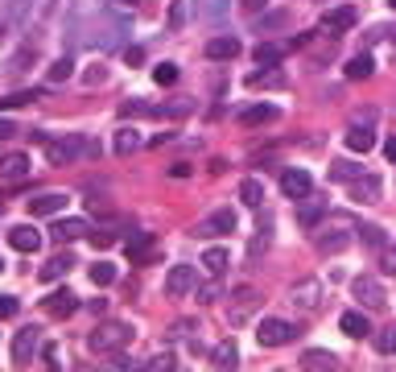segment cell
I'll use <instances>...</instances> for the list:
<instances>
[{
    "mask_svg": "<svg viewBox=\"0 0 396 372\" xmlns=\"http://www.w3.org/2000/svg\"><path fill=\"white\" fill-rule=\"evenodd\" d=\"M132 323H120V318H108V323H99L91 335H87V347H91L95 356H116L124 352L128 343H132Z\"/></svg>",
    "mask_w": 396,
    "mask_h": 372,
    "instance_id": "6da1fadb",
    "label": "cell"
},
{
    "mask_svg": "<svg viewBox=\"0 0 396 372\" xmlns=\"http://www.w3.org/2000/svg\"><path fill=\"white\" fill-rule=\"evenodd\" d=\"M41 145H46V154H50V161H54V166L99 154V145H95L91 137H62V141H41Z\"/></svg>",
    "mask_w": 396,
    "mask_h": 372,
    "instance_id": "7a4b0ae2",
    "label": "cell"
},
{
    "mask_svg": "<svg viewBox=\"0 0 396 372\" xmlns=\"http://www.w3.org/2000/svg\"><path fill=\"white\" fill-rule=\"evenodd\" d=\"M302 335V323H289V318H264L256 327V343L260 347H285Z\"/></svg>",
    "mask_w": 396,
    "mask_h": 372,
    "instance_id": "3957f363",
    "label": "cell"
},
{
    "mask_svg": "<svg viewBox=\"0 0 396 372\" xmlns=\"http://www.w3.org/2000/svg\"><path fill=\"white\" fill-rule=\"evenodd\" d=\"M355 25H359L355 4H338V8H326V13H322V33H326V37H343V33H351Z\"/></svg>",
    "mask_w": 396,
    "mask_h": 372,
    "instance_id": "277c9868",
    "label": "cell"
},
{
    "mask_svg": "<svg viewBox=\"0 0 396 372\" xmlns=\"http://www.w3.org/2000/svg\"><path fill=\"white\" fill-rule=\"evenodd\" d=\"M194 285H198V273H194L190 265H174V269L165 273V294H170V298H186Z\"/></svg>",
    "mask_w": 396,
    "mask_h": 372,
    "instance_id": "5b68a950",
    "label": "cell"
},
{
    "mask_svg": "<svg viewBox=\"0 0 396 372\" xmlns=\"http://www.w3.org/2000/svg\"><path fill=\"white\" fill-rule=\"evenodd\" d=\"M289 298H293L302 310H318V306H322V285H318L314 278H302V281H293Z\"/></svg>",
    "mask_w": 396,
    "mask_h": 372,
    "instance_id": "8992f818",
    "label": "cell"
},
{
    "mask_svg": "<svg viewBox=\"0 0 396 372\" xmlns=\"http://www.w3.org/2000/svg\"><path fill=\"white\" fill-rule=\"evenodd\" d=\"M240 50H244V46H240V37L223 33V37H211V42H207V50H203V54H207L211 62H231V58H240Z\"/></svg>",
    "mask_w": 396,
    "mask_h": 372,
    "instance_id": "52a82bcc",
    "label": "cell"
},
{
    "mask_svg": "<svg viewBox=\"0 0 396 372\" xmlns=\"http://www.w3.org/2000/svg\"><path fill=\"white\" fill-rule=\"evenodd\" d=\"M66 207V190H46V194H33L30 199V216L41 219V216H58Z\"/></svg>",
    "mask_w": 396,
    "mask_h": 372,
    "instance_id": "ba28073f",
    "label": "cell"
},
{
    "mask_svg": "<svg viewBox=\"0 0 396 372\" xmlns=\"http://www.w3.org/2000/svg\"><path fill=\"white\" fill-rule=\"evenodd\" d=\"M227 232H236V211L231 207H219L215 216L198 223V236H227Z\"/></svg>",
    "mask_w": 396,
    "mask_h": 372,
    "instance_id": "9c48e42d",
    "label": "cell"
},
{
    "mask_svg": "<svg viewBox=\"0 0 396 372\" xmlns=\"http://www.w3.org/2000/svg\"><path fill=\"white\" fill-rule=\"evenodd\" d=\"M281 190L298 203V199H305V194L314 190V182H309V174H305V170H281Z\"/></svg>",
    "mask_w": 396,
    "mask_h": 372,
    "instance_id": "30bf717a",
    "label": "cell"
},
{
    "mask_svg": "<svg viewBox=\"0 0 396 372\" xmlns=\"http://www.w3.org/2000/svg\"><path fill=\"white\" fill-rule=\"evenodd\" d=\"M351 290H355V298H359V302H364L367 310H380L384 302H388L376 278H355V285H351Z\"/></svg>",
    "mask_w": 396,
    "mask_h": 372,
    "instance_id": "8fae6325",
    "label": "cell"
},
{
    "mask_svg": "<svg viewBox=\"0 0 396 372\" xmlns=\"http://www.w3.org/2000/svg\"><path fill=\"white\" fill-rule=\"evenodd\" d=\"M37 343H41V331H37V327H25V331H21V335L13 340V360H17L21 368H25V364L33 360V352H37Z\"/></svg>",
    "mask_w": 396,
    "mask_h": 372,
    "instance_id": "7c38bea8",
    "label": "cell"
},
{
    "mask_svg": "<svg viewBox=\"0 0 396 372\" xmlns=\"http://www.w3.org/2000/svg\"><path fill=\"white\" fill-rule=\"evenodd\" d=\"M314 244H318V252H343V248L351 244V232L343 223H331V232H318Z\"/></svg>",
    "mask_w": 396,
    "mask_h": 372,
    "instance_id": "4fadbf2b",
    "label": "cell"
},
{
    "mask_svg": "<svg viewBox=\"0 0 396 372\" xmlns=\"http://www.w3.org/2000/svg\"><path fill=\"white\" fill-rule=\"evenodd\" d=\"M41 310H46V314H54V318H66V314H75V310H79V298H75L70 290H54V294L41 302Z\"/></svg>",
    "mask_w": 396,
    "mask_h": 372,
    "instance_id": "5bb4252c",
    "label": "cell"
},
{
    "mask_svg": "<svg viewBox=\"0 0 396 372\" xmlns=\"http://www.w3.org/2000/svg\"><path fill=\"white\" fill-rule=\"evenodd\" d=\"M322 211H326V199L322 194H305V199H298V223H305V228H314L318 219H322Z\"/></svg>",
    "mask_w": 396,
    "mask_h": 372,
    "instance_id": "9a60e30c",
    "label": "cell"
},
{
    "mask_svg": "<svg viewBox=\"0 0 396 372\" xmlns=\"http://www.w3.org/2000/svg\"><path fill=\"white\" fill-rule=\"evenodd\" d=\"M25 174H30V157H25V154H0V178L21 182Z\"/></svg>",
    "mask_w": 396,
    "mask_h": 372,
    "instance_id": "2e32d148",
    "label": "cell"
},
{
    "mask_svg": "<svg viewBox=\"0 0 396 372\" xmlns=\"http://www.w3.org/2000/svg\"><path fill=\"white\" fill-rule=\"evenodd\" d=\"M8 244L17 248V252H37L41 248V232L37 228H13L8 232Z\"/></svg>",
    "mask_w": 396,
    "mask_h": 372,
    "instance_id": "e0dca14e",
    "label": "cell"
},
{
    "mask_svg": "<svg viewBox=\"0 0 396 372\" xmlns=\"http://www.w3.org/2000/svg\"><path fill=\"white\" fill-rule=\"evenodd\" d=\"M343 331H347L351 340H367V335H371V323H367L364 310H347V314H343Z\"/></svg>",
    "mask_w": 396,
    "mask_h": 372,
    "instance_id": "ac0fdd59",
    "label": "cell"
},
{
    "mask_svg": "<svg viewBox=\"0 0 396 372\" xmlns=\"http://www.w3.org/2000/svg\"><path fill=\"white\" fill-rule=\"evenodd\" d=\"M351 199H355V203H376V199H380V178L359 174V178H355V186H351Z\"/></svg>",
    "mask_w": 396,
    "mask_h": 372,
    "instance_id": "d6986e66",
    "label": "cell"
},
{
    "mask_svg": "<svg viewBox=\"0 0 396 372\" xmlns=\"http://www.w3.org/2000/svg\"><path fill=\"white\" fill-rule=\"evenodd\" d=\"M276 116H281V112H276L273 104H252V108L240 112V120H244V124H273Z\"/></svg>",
    "mask_w": 396,
    "mask_h": 372,
    "instance_id": "ffe728a7",
    "label": "cell"
},
{
    "mask_svg": "<svg viewBox=\"0 0 396 372\" xmlns=\"http://www.w3.org/2000/svg\"><path fill=\"white\" fill-rule=\"evenodd\" d=\"M371 145H376V132H371V128H351V132H347V149H351V154H367V149H371Z\"/></svg>",
    "mask_w": 396,
    "mask_h": 372,
    "instance_id": "44dd1931",
    "label": "cell"
},
{
    "mask_svg": "<svg viewBox=\"0 0 396 372\" xmlns=\"http://www.w3.org/2000/svg\"><path fill=\"white\" fill-rule=\"evenodd\" d=\"M203 265H207V273L223 278V273H227V265H231V256H227L223 248H207V252H203Z\"/></svg>",
    "mask_w": 396,
    "mask_h": 372,
    "instance_id": "7402d4cb",
    "label": "cell"
},
{
    "mask_svg": "<svg viewBox=\"0 0 396 372\" xmlns=\"http://www.w3.org/2000/svg\"><path fill=\"white\" fill-rule=\"evenodd\" d=\"M211 364H215V368H236V364H240L236 343H219V347H215V356H211Z\"/></svg>",
    "mask_w": 396,
    "mask_h": 372,
    "instance_id": "603a6c76",
    "label": "cell"
},
{
    "mask_svg": "<svg viewBox=\"0 0 396 372\" xmlns=\"http://www.w3.org/2000/svg\"><path fill=\"white\" fill-rule=\"evenodd\" d=\"M87 232V219H58L54 223V236L58 240H75V236H83Z\"/></svg>",
    "mask_w": 396,
    "mask_h": 372,
    "instance_id": "cb8c5ba5",
    "label": "cell"
},
{
    "mask_svg": "<svg viewBox=\"0 0 396 372\" xmlns=\"http://www.w3.org/2000/svg\"><path fill=\"white\" fill-rule=\"evenodd\" d=\"M343 70H347V79H367V75L376 70V62L367 58V54H355V58H347Z\"/></svg>",
    "mask_w": 396,
    "mask_h": 372,
    "instance_id": "d4e9b609",
    "label": "cell"
},
{
    "mask_svg": "<svg viewBox=\"0 0 396 372\" xmlns=\"http://www.w3.org/2000/svg\"><path fill=\"white\" fill-rule=\"evenodd\" d=\"M132 149H141V132H136V128H120V132H116V154L128 157Z\"/></svg>",
    "mask_w": 396,
    "mask_h": 372,
    "instance_id": "484cf974",
    "label": "cell"
},
{
    "mask_svg": "<svg viewBox=\"0 0 396 372\" xmlns=\"http://www.w3.org/2000/svg\"><path fill=\"white\" fill-rule=\"evenodd\" d=\"M338 360L331 352H322V347H314V352H305L302 356V368H335Z\"/></svg>",
    "mask_w": 396,
    "mask_h": 372,
    "instance_id": "4316f807",
    "label": "cell"
},
{
    "mask_svg": "<svg viewBox=\"0 0 396 372\" xmlns=\"http://www.w3.org/2000/svg\"><path fill=\"white\" fill-rule=\"evenodd\" d=\"M359 174H364L359 161H335V166H331V178H335V182H351V178H359Z\"/></svg>",
    "mask_w": 396,
    "mask_h": 372,
    "instance_id": "83f0119b",
    "label": "cell"
},
{
    "mask_svg": "<svg viewBox=\"0 0 396 372\" xmlns=\"http://www.w3.org/2000/svg\"><path fill=\"white\" fill-rule=\"evenodd\" d=\"M70 265H75V256H54V261L41 269V281H54V278H62V273H70Z\"/></svg>",
    "mask_w": 396,
    "mask_h": 372,
    "instance_id": "f1b7e54d",
    "label": "cell"
},
{
    "mask_svg": "<svg viewBox=\"0 0 396 372\" xmlns=\"http://www.w3.org/2000/svg\"><path fill=\"white\" fill-rule=\"evenodd\" d=\"M240 199H244L248 207H260V203H264V190H260V182H256V178H248V182L240 186Z\"/></svg>",
    "mask_w": 396,
    "mask_h": 372,
    "instance_id": "f546056e",
    "label": "cell"
},
{
    "mask_svg": "<svg viewBox=\"0 0 396 372\" xmlns=\"http://www.w3.org/2000/svg\"><path fill=\"white\" fill-rule=\"evenodd\" d=\"M91 281L95 285H112V281H116V269H112L108 261H99V265H91Z\"/></svg>",
    "mask_w": 396,
    "mask_h": 372,
    "instance_id": "4dcf8cb0",
    "label": "cell"
},
{
    "mask_svg": "<svg viewBox=\"0 0 396 372\" xmlns=\"http://www.w3.org/2000/svg\"><path fill=\"white\" fill-rule=\"evenodd\" d=\"M153 79H157L161 87H170V83H178V66H174V62H161V66L153 70Z\"/></svg>",
    "mask_w": 396,
    "mask_h": 372,
    "instance_id": "1f68e13d",
    "label": "cell"
},
{
    "mask_svg": "<svg viewBox=\"0 0 396 372\" xmlns=\"http://www.w3.org/2000/svg\"><path fill=\"white\" fill-rule=\"evenodd\" d=\"M359 240L371 244V248H384V232H380L376 223H364V228H359Z\"/></svg>",
    "mask_w": 396,
    "mask_h": 372,
    "instance_id": "d6a6232c",
    "label": "cell"
},
{
    "mask_svg": "<svg viewBox=\"0 0 396 372\" xmlns=\"http://www.w3.org/2000/svg\"><path fill=\"white\" fill-rule=\"evenodd\" d=\"M37 92H13V95H4L0 99V112H8V108H21V104H30Z\"/></svg>",
    "mask_w": 396,
    "mask_h": 372,
    "instance_id": "836d02e7",
    "label": "cell"
},
{
    "mask_svg": "<svg viewBox=\"0 0 396 372\" xmlns=\"http://www.w3.org/2000/svg\"><path fill=\"white\" fill-rule=\"evenodd\" d=\"M256 58H260V66H276V62H281V50H276V46H260Z\"/></svg>",
    "mask_w": 396,
    "mask_h": 372,
    "instance_id": "e575fe53",
    "label": "cell"
},
{
    "mask_svg": "<svg viewBox=\"0 0 396 372\" xmlns=\"http://www.w3.org/2000/svg\"><path fill=\"white\" fill-rule=\"evenodd\" d=\"M380 352H384V356H392L396 352V327H388V331L380 335Z\"/></svg>",
    "mask_w": 396,
    "mask_h": 372,
    "instance_id": "d590c367",
    "label": "cell"
},
{
    "mask_svg": "<svg viewBox=\"0 0 396 372\" xmlns=\"http://www.w3.org/2000/svg\"><path fill=\"white\" fill-rule=\"evenodd\" d=\"M70 70H75V66H70V58H66V62H54V70H50V79H54V83H58V79H66V75H70Z\"/></svg>",
    "mask_w": 396,
    "mask_h": 372,
    "instance_id": "8d00e7d4",
    "label": "cell"
},
{
    "mask_svg": "<svg viewBox=\"0 0 396 372\" xmlns=\"http://www.w3.org/2000/svg\"><path fill=\"white\" fill-rule=\"evenodd\" d=\"M17 314V298H0V318H13Z\"/></svg>",
    "mask_w": 396,
    "mask_h": 372,
    "instance_id": "74e56055",
    "label": "cell"
},
{
    "mask_svg": "<svg viewBox=\"0 0 396 372\" xmlns=\"http://www.w3.org/2000/svg\"><path fill=\"white\" fill-rule=\"evenodd\" d=\"M380 265H384V273H396V248L384 252V261H380Z\"/></svg>",
    "mask_w": 396,
    "mask_h": 372,
    "instance_id": "f35d334b",
    "label": "cell"
},
{
    "mask_svg": "<svg viewBox=\"0 0 396 372\" xmlns=\"http://www.w3.org/2000/svg\"><path fill=\"white\" fill-rule=\"evenodd\" d=\"M124 62H128V66H141V62H145V54H141V50H128V54H124Z\"/></svg>",
    "mask_w": 396,
    "mask_h": 372,
    "instance_id": "ab89813d",
    "label": "cell"
},
{
    "mask_svg": "<svg viewBox=\"0 0 396 372\" xmlns=\"http://www.w3.org/2000/svg\"><path fill=\"white\" fill-rule=\"evenodd\" d=\"M384 154H388V161L396 166V137H388V141H384Z\"/></svg>",
    "mask_w": 396,
    "mask_h": 372,
    "instance_id": "60d3db41",
    "label": "cell"
},
{
    "mask_svg": "<svg viewBox=\"0 0 396 372\" xmlns=\"http://www.w3.org/2000/svg\"><path fill=\"white\" fill-rule=\"evenodd\" d=\"M240 4H244V13H260L264 8V0H240Z\"/></svg>",
    "mask_w": 396,
    "mask_h": 372,
    "instance_id": "b9f144b4",
    "label": "cell"
},
{
    "mask_svg": "<svg viewBox=\"0 0 396 372\" xmlns=\"http://www.w3.org/2000/svg\"><path fill=\"white\" fill-rule=\"evenodd\" d=\"M13 132H17V128H13V124H8V120H0V141H8V137H13Z\"/></svg>",
    "mask_w": 396,
    "mask_h": 372,
    "instance_id": "7bdbcfd3",
    "label": "cell"
},
{
    "mask_svg": "<svg viewBox=\"0 0 396 372\" xmlns=\"http://www.w3.org/2000/svg\"><path fill=\"white\" fill-rule=\"evenodd\" d=\"M0 37H4V25H0Z\"/></svg>",
    "mask_w": 396,
    "mask_h": 372,
    "instance_id": "ee69618b",
    "label": "cell"
},
{
    "mask_svg": "<svg viewBox=\"0 0 396 372\" xmlns=\"http://www.w3.org/2000/svg\"><path fill=\"white\" fill-rule=\"evenodd\" d=\"M388 4H392V8H396V0H388Z\"/></svg>",
    "mask_w": 396,
    "mask_h": 372,
    "instance_id": "f6af8a7d",
    "label": "cell"
},
{
    "mask_svg": "<svg viewBox=\"0 0 396 372\" xmlns=\"http://www.w3.org/2000/svg\"><path fill=\"white\" fill-rule=\"evenodd\" d=\"M0 269H4V261H0Z\"/></svg>",
    "mask_w": 396,
    "mask_h": 372,
    "instance_id": "bcb514c9",
    "label": "cell"
}]
</instances>
